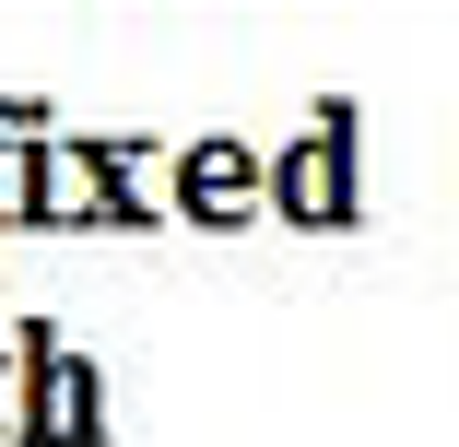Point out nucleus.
Returning a JSON list of instances; mask_svg holds the SVG:
<instances>
[{
    "label": "nucleus",
    "instance_id": "f257e3e1",
    "mask_svg": "<svg viewBox=\"0 0 459 447\" xmlns=\"http://www.w3.org/2000/svg\"><path fill=\"white\" fill-rule=\"evenodd\" d=\"M107 424V389L71 365V353H48V377H36V435H95Z\"/></svg>",
    "mask_w": 459,
    "mask_h": 447
},
{
    "label": "nucleus",
    "instance_id": "f03ea898",
    "mask_svg": "<svg viewBox=\"0 0 459 447\" xmlns=\"http://www.w3.org/2000/svg\"><path fill=\"white\" fill-rule=\"evenodd\" d=\"M283 189H295L318 224H342V212H353V176H342V130H318V142L295 153V176H283Z\"/></svg>",
    "mask_w": 459,
    "mask_h": 447
},
{
    "label": "nucleus",
    "instance_id": "7ed1b4c3",
    "mask_svg": "<svg viewBox=\"0 0 459 447\" xmlns=\"http://www.w3.org/2000/svg\"><path fill=\"white\" fill-rule=\"evenodd\" d=\"M247 176H259V165H247L236 142H201V153H189V201H201V212H236Z\"/></svg>",
    "mask_w": 459,
    "mask_h": 447
},
{
    "label": "nucleus",
    "instance_id": "20e7f679",
    "mask_svg": "<svg viewBox=\"0 0 459 447\" xmlns=\"http://www.w3.org/2000/svg\"><path fill=\"white\" fill-rule=\"evenodd\" d=\"M0 424H13V400H0Z\"/></svg>",
    "mask_w": 459,
    "mask_h": 447
}]
</instances>
